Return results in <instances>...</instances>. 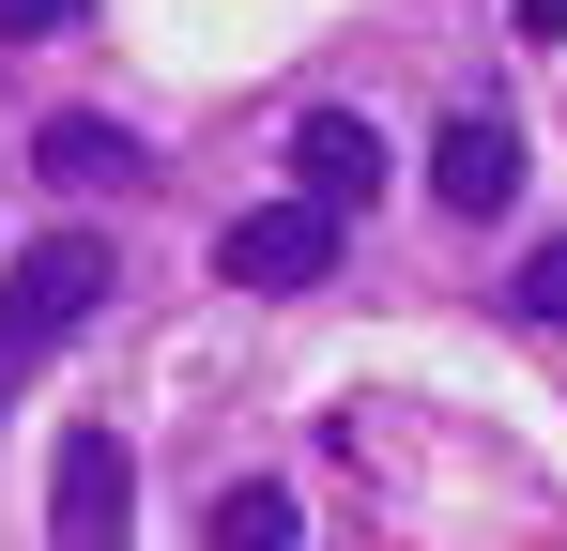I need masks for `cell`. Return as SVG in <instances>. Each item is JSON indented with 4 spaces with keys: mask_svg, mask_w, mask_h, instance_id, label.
I'll return each instance as SVG.
<instances>
[{
    "mask_svg": "<svg viewBox=\"0 0 567 551\" xmlns=\"http://www.w3.org/2000/svg\"><path fill=\"white\" fill-rule=\"evenodd\" d=\"M93 306H107V246H93V230H47V246H16V276H0V383H31V367L62 353Z\"/></svg>",
    "mask_w": 567,
    "mask_h": 551,
    "instance_id": "obj_1",
    "label": "cell"
},
{
    "mask_svg": "<svg viewBox=\"0 0 567 551\" xmlns=\"http://www.w3.org/2000/svg\"><path fill=\"white\" fill-rule=\"evenodd\" d=\"M322 261H338V215H307V199H261V215L215 230V276L230 291H307Z\"/></svg>",
    "mask_w": 567,
    "mask_h": 551,
    "instance_id": "obj_2",
    "label": "cell"
},
{
    "mask_svg": "<svg viewBox=\"0 0 567 551\" xmlns=\"http://www.w3.org/2000/svg\"><path fill=\"white\" fill-rule=\"evenodd\" d=\"M291 199H307V215L383 199V123L369 107H307V123H291Z\"/></svg>",
    "mask_w": 567,
    "mask_h": 551,
    "instance_id": "obj_3",
    "label": "cell"
},
{
    "mask_svg": "<svg viewBox=\"0 0 567 551\" xmlns=\"http://www.w3.org/2000/svg\"><path fill=\"white\" fill-rule=\"evenodd\" d=\"M430 199H445V215H506V199H522V138H506L491 107H461V123L430 138Z\"/></svg>",
    "mask_w": 567,
    "mask_h": 551,
    "instance_id": "obj_4",
    "label": "cell"
},
{
    "mask_svg": "<svg viewBox=\"0 0 567 551\" xmlns=\"http://www.w3.org/2000/svg\"><path fill=\"white\" fill-rule=\"evenodd\" d=\"M47 521H62V551H123V445H107V429H78V445H62Z\"/></svg>",
    "mask_w": 567,
    "mask_h": 551,
    "instance_id": "obj_5",
    "label": "cell"
},
{
    "mask_svg": "<svg viewBox=\"0 0 567 551\" xmlns=\"http://www.w3.org/2000/svg\"><path fill=\"white\" fill-rule=\"evenodd\" d=\"M291 537H307V521H291L277 475H230V490L199 506V551H291Z\"/></svg>",
    "mask_w": 567,
    "mask_h": 551,
    "instance_id": "obj_6",
    "label": "cell"
},
{
    "mask_svg": "<svg viewBox=\"0 0 567 551\" xmlns=\"http://www.w3.org/2000/svg\"><path fill=\"white\" fill-rule=\"evenodd\" d=\"M47 184H138V138L123 123H47Z\"/></svg>",
    "mask_w": 567,
    "mask_h": 551,
    "instance_id": "obj_7",
    "label": "cell"
},
{
    "mask_svg": "<svg viewBox=\"0 0 567 551\" xmlns=\"http://www.w3.org/2000/svg\"><path fill=\"white\" fill-rule=\"evenodd\" d=\"M506 322H553V337H567V230H553V246H522V276H506Z\"/></svg>",
    "mask_w": 567,
    "mask_h": 551,
    "instance_id": "obj_8",
    "label": "cell"
},
{
    "mask_svg": "<svg viewBox=\"0 0 567 551\" xmlns=\"http://www.w3.org/2000/svg\"><path fill=\"white\" fill-rule=\"evenodd\" d=\"M93 0H0V46H31V31H78Z\"/></svg>",
    "mask_w": 567,
    "mask_h": 551,
    "instance_id": "obj_9",
    "label": "cell"
},
{
    "mask_svg": "<svg viewBox=\"0 0 567 551\" xmlns=\"http://www.w3.org/2000/svg\"><path fill=\"white\" fill-rule=\"evenodd\" d=\"M522 31H537V46H567V0H522Z\"/></svg>",
    "mask_w": 567,
    "mask_h": 551,
    "instance_id": "obj_10",
    "label": "cell"
}]
</instances>
